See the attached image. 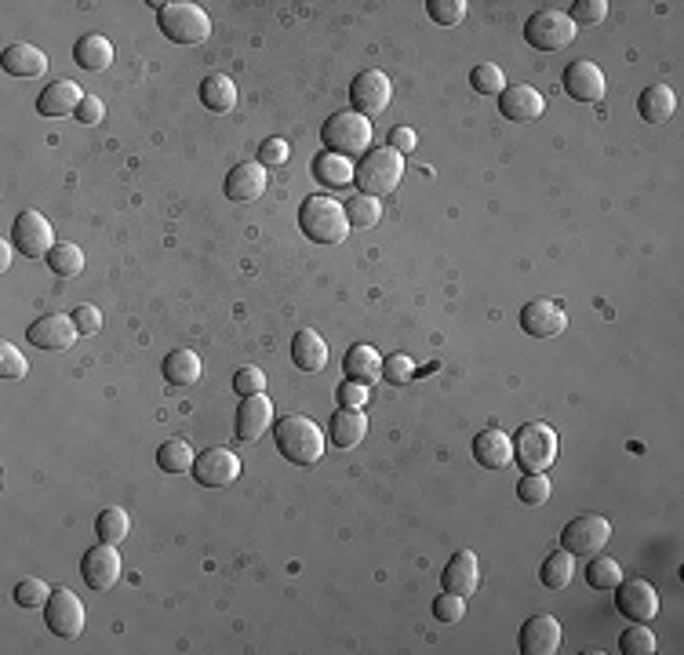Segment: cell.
<instances>
[{
  "label": "cell",
  "instance_id": "obj_1",
  "mask_svg": "<svg viewBox=\"0 0 684 655\" xmlns=\"http://www.w3.org/2000/svg\"><path fill=\"white\" fill-rule=\"evenodd\" d=\"M273 437H277V452L295 466H313L321 463L324 455V434L321 426L313 423L310 415H281L277 426H273Z\"/></svg>",
  "mask_w": 684,
  "mask_h": 655
},
{
  "label": "cell",
  "instance_id": "obj_2",
  "mask_svg": "<svg viewBox=\"0 0 684 655\" xmlns=\"http://www.w3.org/2000/svg\"><path fill=\"white\" fill-rule=\"evenodd\" d=\"M404 179V157L390 146H375L353 164V186L364 193V197H390Z\"/></svg>",
  "mask_w": 684,
  "mask_h": 655
},
{
  "label": "cell",
  "instance_id": "obj_3",
  "mask_svg": "<svg viewBox=\"0 0 684 655\" xmlns=\"http://www.w3.org/2000/svg\"><path fill=\"white\" fill-rule=\"evenodd\" d=\"M299 230L317 244H339L346 241L350 233V219H346V208H342L335 197H306L299 212Z\"/></svg>",
  "mask_w": 684,
  "mask_h": 655
},
{
  "label": "cell",
  "instance_id": "obj_4",
  "mask_svg": "<svg viewBox=\"0 0 684 655\" xmlns=\"http://www.w3.org/2000/svg\"><path fill=\"white\" fill-rule=\"evenodd\" d=\"M321 142H324V150L339 153L346 161H350V157H364V153L372 150V121L353 110H339L324 121Z\"/></svg>",
  "mask_w": 684,
  "mask_h": 655
},
{
  "label": "cell",
  "instance_id": "obj_5",
  "mask_svg": "<svg viewBox=\"0 0 684 655\" xmlns=\"http://www.w3.org/2000/svg\"><path fill=\"white\" fill-rule=\"evenodd\" d=\"M513 441V459L521 466V474H546L557 463V430L546 423H524Z\"/></svg>",
  "mask_w": 684,
  "mask_h": 655
},
{
  "label": "cell",
  "instance_id": "obj_6",
  "mask_svg": "<svg viewBox=\"0 0 684 655\" xmlns=\"http://www.w3.org/2000/svg\"><path fill=\"white\" fill-rule=\"evenodd\" d=\"M157 22L168 41L175 44H204L212 37V19L201 4H190V0H168V4H157Z\"/></svg>",
  "mask_w": 684,
  "mask_h": 655
},
{
  "label": "cell",
  "instance_id": "obj_7",
  "mask_svg": "<svg viewBox=\"0 0 684 655\" xmlns=\"http://www.w3.org/2000/svg\"><path fill=\"white\" fill-rule=\"evenodd\" d=\"M524 41L532 44L535 51H561L575 41V22L568 19V11L543 8L528 15L524 22Z\"/></svg>",
  "mask_w": 684,
  "mask_h": 655
},
{
  "label": "cell",
  "instance_id": "obj_8",
  "mask_svg": "<svg viewBox=\"0 0 684 655\" xmlns=\"http://www.w3.org/2000/svg\"><path fill=\"white\" fill-rule=\"evenodd\" d=\"M608 539H612V524H608V517L583 514L564 524L561 550H568L572 557H594V554H601Z\"/></svg>",
  "mask_w": 684,
  "mask_h": 655
},
{
  "label": "cell",
  "instance_id": "obj_9",
  "mask_svg": "<svg viewBox=\"0 0 684 655\" xmlns=\"http://www.w3.org/2000/svg\"><path fill=\"white\" fill-rule=\"evenodd\" d=\"M390 95H393V84L383 70H361L350 84L353 113H361V117H368V121L379 117V113L390 106Z\"/></svg>",
  "mask_w": 684,
  "mask_h": 655
},
{
  "label": "cell",
  "instance_id": "obj_10",
  "mask_svg": "<svg viewBox=\"0 0 684 655\" xmlns=\"http://www.w3.org/2000/svg\"><path fill=\"white\" fill-rule=\"evenodd\" d=\"M44 619H48L55 637H66V641L81 637V630H84L81 597L73 594V590H66V586H55V590H51V601L44 605Z\"/></svg>",
  "mask_w": 684,
  "mask_h": 655
},
{
  "label": "cell",
  "instance_id": "obj_11",
  "mask_svg": "<svg viewBox=\"0 0 684 655\" xmlns=\"http://www.w3.org/2000/svg\"><path fill=\"white\" fill-rule=\"evenodd\" d=\"M51 241H55V233H51V222L41 212H22L11 226V244L26 259H48L51 248H55Z\"/></svg>",
  "mask_w": 684,
  "mask_h": 655
},
{
  "label": "cell",
  "instance_id": "obj_12",
  "mask_svg": "<svg viewBox=\"0 0 684 655\" xmlns=\"http://www.w3.org/2000/svg\"><path fill=\"white\" fill-rule=\"evenodd\" d=\"M190 474L197 477L201 488H226V484H233L241 477V459L230 448H208V452H201L193 459Z\"/></svg>",
  "mask_w": 684,
  "mask_h": 655
},
{
  "label": "cell",
  "instance_id": "obj_13",
  "mask_svg": "<svg viewBox=\"0 0 684 655\" xmlns=\"http://www.w3.org/2000/svg\"><path fill=\"white\" fill-rule=\"evenodd\" d=\"M615 608L630 619V623H648L659 615V594H655L652 583L644 579H623L615 586Z\"/></svg>",
  "mask_w": 684,
  "mask_h": 655
},
{
  "label": "cell",
  "instance_id": "obj_14",
  "mask_svg": "<svg viewBox=\"0 0 684 655\" xmlns=\"http://www.w3.org/2000/svg\"><path fill=\"white\" fill-rule=\"evenodd\" d=\"M77 335H81V328L73 324V313H48V317H41V321H33L30 328H26V339H30L37 350H70L73 343H77Z\"/></svg>",
  "mask_w": 684,
  "mask_h": 655
},
{
  "label": "cell",
  "instance_id": "obj_15",
  "mask_svg": "<svg viewBox=\"0 0 684 655\" xmlns=\"http://www.w3.org/2000/svg\"><path fill=\"white\" fill-rule=\"evenodd\" d=\"M521 328L532 339H554L568 328V313L557 299H532L521 310Z\"/></svg>",
  "mask_w": 684,
  "mask_h": 655
},
{
  "label": "cell",
  "instance_id": "obj_16",
  "mask_svg": "<svg viewBox=\"0 0 684 655\" xmlns=\"http://www.w3.org/2000/svg\"><path fill=\"white\" fill-rule=\"evenodd\" d=\"M517 648L524 655H554L561 648V623L550 612H535L532 619H524Z\"/></svg>",
  "mask_w": 684,
  "mask_h": 655
},
{
  "label": "cell",
  "instance_id": "obj_17",
  "mask_svg": "<svg viewBox=\"0 0 684 655\" xmlns=\"http://www.w3.org/2000/svg\"><path fill=\"white\" fill-rule=\"evenodd\" d=\"M81 575H84V583H88L91 590H99V594L113 590L117 579H121V557H117V546H110V543L91 546L81 561Z\"/></svg>",
  "mask_w": 684,
  "mask_h": 655
},
{
  "label": "cell",
  "instance_id": "obj_18",
  "mask_svg": "<svg viewBox=\"0 0 684 655\" xmlns=\"http://www.w3.org/2000/svg\"><path fill=\"white\" fill-rule=\"evenodd\" d=\"M604 88H608V81H604V70L597 66V62L579 59V62H572V66L564 70V91H568L572 99H579V102H601L604 99Z\"/></svg>",
  "mask_w": 684,
  "mask_h": 655
},
{
  "label": "cell",
  "instance_id": "obj_19",
  "mask_svg": "<svg viewBox=\"0 0 684 655\" xmlns=\"http://www.w3.org/2000/svg\"><path fill=\"white\" fill-rule=\"evenodd\" d=\"M266 168H262L259 161H244V164H233L230 172H226V182H222V190H226V197L237 204H248L255 201V197H262L266 193Z\"/></svg>",
  "mask_w": 684,
  "mask_h": 655
},
{
  "label": "cell",
  "instance_id": "obj_20",
  "mask_svg": "<svg viewBox=\"0 0 684 655\" xmlns=\"http://www.w3.org/2000/svg\"><path fill=\"white\" fill-rule=\"evenodd\" d=\"M273 423V404L266 393H255V397H241V408H237V441L255 444Z\"/></svg>",
  "mask_w": 684,
  "mask_h": 655
},
{
  "label": "cell",
  "instance_id": "obj_21",
  "mask_svg": "<svg viewBox=\"0 0 684 655\" xmlns=\"http://www.w3.org/2000/svg\"><path fill=\"white\" fill-rule=\"evenodd\" d=\"M546 110V99L532 84H513L499 95V113L506 121H539Z\"/></svg>",
  "mask_w": 684,
  "mask_h": 655
},
{
  "label": "cell",
  "instance_id": "obj_22",
  "mask_svg": "<svg viewBox=\"0 0 684 655\" xmlns=\"http://www.w3.org/2000/svg\"><path fill=\"white\" fill-rule=\"evenodd\" d=\"M477 583H481V565H477V554H473V550H459L441 572V586L448 594L470 597L473 590H477Z\"/></svg>",
  "mask_w": 684,
  "mask_h": 655
},
{
  "label": "cell",
  "instance_id": "obj_23",
  "mask_svg": "<svg viewBox=\"0 0 684 655\" xmlns=\"http://www.w3.org/2000/svg\"><path fill=\"white\" fill-rule=\"evenodd\" d=\"M473 459L484 466V470H506L513 463V441L503 430H481L473 437Z\"/></svg>",
  "mask_w": 684,
  "mask_h": 655
},
{
  "label": "cell",
  "instance_id": "obj_24",
  "mask_svg": "<svg viewBox=\"0 0 684 655\" xmlns=\"http://www.w3.org/2000/svg\"><path fill=\"white\" fill-rule=\"evenodd\" d=\"M84 102V91L81 84L73 81H51L48 88L41 91V99H37V113L41 117H66V113H77V106Z\"/></svg>",
  "mask_w": 684,
  "mask_h": 655
},
{
  "label": "cell",
  "instance_id": "obj_25",
  "mask_svg": "<svg viewBox=\"0 0 684 655\" xmlns=\"http://www.w3.org/2000/svg\"><path fill=\"white\" fill-rule=\"evenodd\" d=\"M0 66H4V73H11V77H41L44 70H48V55H44L37 44H8L4 48V55H0Z\"/></svg>",
  "mask_w": 684,
  "mask_h": 655
},
{
  "label": "cell",
  "instance_id": "obj_26",
  "mask_svg": "<svg viewBox=\"0 0 684 655\" xmlns=\"http://www.w3.org/2000/svg\"><path fill=\"white\" fill-rule=\"evenodd\" d=\"M292 361L299 372H310V375L324 372L328 368V343L313 328H302L292 339Z\"/></svg>",
  "mask_w": 684,
  "mask_h": 655
},
{
  "label": "cell",
  "instance_id": "obj_27",
  "mask_svg": "<svg viewBox=\"0 0 684 655\" xmlns=\"http://www.w3.org/2000/svg\"><path fill=\"white\" fill-rule=\"evenodd\" d=\"M201 372H204V364L193 350H175L164 357V379H168V386H175V390H190V386H197L201 383Z\"/></svg>",
  "mask_w": 684,
  "mask_h": 655
},
{
  "label": "cell",
  "instance_id": "obj_28",
  "mask_svg": "<svg viewBox=\"0 0 684 655\" xmlns=\"http://www.w3.org/2000/svg\"><path fill=\"white\" fill-rule=\"evenodd\" d=\"M342 368H346V379H357V383L372 386L379 375H383V361H379V353H375V346L368 343H357L346 350V357H342Z\"/></svg>",
  "mask_w": 684,
  "mask_h": 655
},
{
  "label": "cell",
  "instance_id": "obj_29",
  "mask_svg": "<svg viewBox=\"0 0 684 655\" xmlns=\"http://www.w3.org/2000/svg\"><path fill=\"white\" fill-rule=\"evenodd\" d=\"M677 110V95L666 84H652V88L641 91L637 99V113H641L648 124H666Z\"/></svg>",
  "mask_w": 684,
  "mask_h": 655
},
{
  "label": "cell",
  "instance_id": "obj_30",
  "mask_svg": "<svg viewBox=\"0 0 684 655\" xmlns=\"http://www.w3.org/2000/svg\"><path fill=\"white\" fill-rule=\"evenodd\" d=\"M73 59H77V66H81V70L102 73L106 66H113L110 37H102V33H88V37H81V41H77V48H73Z\"/></svg>",
  "mask_w": 684,
  "mask_h": 655
},
{
  "label": "cell",
  "instance_id": "obj_31",
  "mask_svg": "<svg viewBox=\"0 0 684 655\" xmlns=\"http://www.w3.org/2000/svg\"><path fill=\"white\" fill-rule=\"evenodd\" d=\"M368 434V415L361 408H339L332 415V441L339 448H357Z\"/></svg>",
  "mask_w": 684,
  "mask_h": 655
},
{
  "label": "cell",
  "instance_id": "obj_32",
  "mask_svg": "<svg viewBox=\"0 0 684 655\" xmlns=\"http://www.w3.org/2000/svg\"><path fill=\"white\" fill-rule=\"evenodd\" d=\"M313 179L321 182V186H328V190H342V186L353 182V164L346 157H339V153L324 150L313 157Z\"/></svg>",
  "mask_w": 684,
  "mask_h": 655
},
{
  "label": "cell",
  "instance_id": "obj_33",
  "mask_svg": "<svg viewBox=\"0 0 684 655\" xmlns=\"http://www.w3.org/2000/svg\"><path fill=\"white\" fill-rule=\"evenodd\" d=\"M201 102L212 113H230L233 106H237V84H233L226 73H212V77H204V84H201Z\"/></svg>",
  "mask_w": 684,
  "mask_h": 655
},
{
  "label": "cell",
  "instance_id": "obj_34",
  "mask_svg": "<svg viewBox=\"0 0 684 655\" xmlns=\"http://www.w3.org/2000/svg\"><path fill=\"white\" fill-rule=\"evenodd\" d=\"M193 448L182 437H171V441H164L161 448H157V466H161L164 474H190L193 470Z\"/></svg>",
  "mask_w": 684,
  "mask_h": 655
},
{
  "label": "cell",
  "instance_id": "obj_35",
  "mask_svg": "<svg viewBox=\"0 0 684 655\" xmlns=\"http://www.w3.org/2000/svg\"><path fill=\"white\" fill-rule=\"evenodd\" d=\"M128 532H131V517H128V510H124V506H110V510H102L99 521H95V535H99V543L117 546V543H124V539H128Z\"/></svg>",
  "mask_w": 684,
  "mask_h": 655
},
{
  "label": "cell",
  "instance_id": "obj_36",
  "mask_svg": "<svg viewBox=\"0 0 684 655\" xmlns=\"http://www.w3.org/2000/svg\"><path fill=\"white\" fill-rule=\"evenodd\" d=\"M546 590H564V586L575 579V557L568 550H557L543 561V572H539Z\"/></svg>",
  "mask_w": 684,
  "mask_h": 655
},
{
  "label": "cell",
  "instance_id": "obj_37",
  "mask_svg": "<svg viewBox=\"0 0 684 655\" xmlns=\"http://www.w3.org/2000/svg\"><path fill=\"white\" fill-rule=\"evenodd\" d=\"M48 270L55 273V277H77V273L84 270V252L70 241L55 244L48 255Z\"/></svg>",
  "mask_w": 684,
  "mask_h": 655
},
{
  "label": "cell",
  "instance_id": "obj_38",
  "mask_svg": "<svg viewBox=\"0 0 684 655\" xmlns=\"http://www.w3.org/2000/svg\"><path fill=\"white\" fill-rule=\"evenodd\" d=\"M586 583L594 586V590H615V586L623 583V568L612 557L594 554V561L586 565Z\"/></svg>",
  "mask_w": 684,
  "mask_h": 655
},
{
  "label": "cell",
  "instance_id": "obj_39",
  "mask_svg": "<svg viewBox=\"0 0 684 655\" xmlns=\"http://www.w3.org/2000/svg\"><path fill=\"white\" fill-rule=\"evenodd\" d=\"M342 208H346V219H350V226H357V230H372L375 222L383 219V208H379V201H375V197H364V193L350 197V201L342 204Z\"/></svg>",
  "mask_w": 684,
  "mask_h": 655
},
{
  "label": "cell",
  "instance_id": "obj_40",
  "mask_svg": "<svg viewBox=\"0 0 684 655\" xmlns=\"http://www.w3.org/2000/svg\"><path fill=\"white\" fill-rule=\"evenodd\" d=\"M470 84H473V91H477V95H503V91H506L503 66H495V62H481V66H473Z\"/></svg>",
  "mask_w": 684,
  "mask_h": 655
},
{
  "label": "cell",
  "instance_id": "obj_41",
  "mask_svg": "<svg viewBox=\"0 0 684 655\" xmlns=\"http://www.w3.org/2000/svg\"><path fill=\"white\" fill-rule=\"evenodd\" d=\"M619 652L626 655H655V634L644 623H630L619 637Z\"/></svg>",
  "mask_w": 684,
  "mask_h": 655
},
{
  "label": "cell",
  "instance_id": "obj_42",
  "mask_svg": "<svg viewBox=\"0 0 684 655\" xmlns=\"http://www.w3.org/2000/svg\"><path fill=\"white\" fill-rule=\"evenodd\" d=\"M517 495H521V503H528V506H543V503H550L554 484H550L546 474H524L521 481H517Z\"/></svg>",
  "mask_w": 684,
  "mask_h": 655
},
{
  "label": "cell",
  "instance_id": "obj_43",
  "mask_svg": "<svg viewBox=\"0 0 684 655\" xmlns=\"http://www.w3.org/2000/svg\"><path fill=\"white\" fill-rule=\"evenodd\" d=\"M15 601H19L22 608H44L51 601V586L44 583V579H37V575L19 579V583H15Z\"/></svg>",
  "mask_w": 684,
  "mask_h": 655
},
{
  "label": "cell",
  "instance_id": "obj_44",
  "mask_svg": "<svg viewBox=\"0 0 684 655\" xmlns=\"http://www.w3.org/2000/svg\"><path fill=\"white\" fill-rule=\"evenodd\" d=\"M426 11L437 26H459L466 19V0H426Z\"/></svg>",
  "mask_w": 684,
  "mask_h": 655
},
{
  "label": "cell",
  "instance_id": "obj_45",
  "mask_svg": "<svg viewBox=\"0 0 684 655\" xmlns=\"http://www.w3.org/2000/svg\"><path fill=\"white\" fill-rule=\"evenodd\" d=\"M30 375V361L19 353V346L0 343V379H26Z\"/></svg>",
  "mask_w": 684,
  "mask_h": 655
},
{
  "label": "cell",
  "instance_id": "obj_46",
  "mask_svg": "<svg viewBox=\"0 0 684 655\" xmlns=\"http://www.w3.org/2000/svg\"><path fill=\"white\" fill-rule=\"evenodd\" d=\"M233 390L241 393V397H255V393H266V372L255 368V364H244L233 372Z\"/></svg>",
  "mask_w": 684,
  "mask_h": 655
},
{
  "label": "cell",
  "instance_id": "obj_47",
  "mask_svg": "<svg viewBox=\"0 0 684 655\" xmlns=\"http://www.w3.org/2000/svg\"><path fill=\"white\" fill-rule=\"evenodd\" d=\"M604 15H608V4H604V0H575L572 11H568V19H572L575 26H594V22H604Z\"/></svg>",
  "mask_w": 684,
  "mask_h": 655
},
{
  "label": "cell",
  "instance_id": "obj_48",
  "mask_svg": "<svg viewBox=\"0 0 684 655\" xmlns=\"http://www.w3.org/2000/svg\"><path fill=\"white\" fill-rule=\"evenodd\" d=\"M466 615V601L459 594H448L444 590L441 597H433V619H441V623H459Z\"/></svg>",
  "mask_w": 684,
  "mask_h": 655
},
{
  "label": "cell",
  "instance_id": "obj_49",
  "mask_svg": "<svg viewBox=\"0 0 684 655\" xmlns=\"http://www.w3.org/2000/svg\"><path fill=\"white\" fill-rule=\"evenodd\" d=\"M415 375V364H412V357L408 353H393V357H386L383 361V379L386 383H393V386H404L408 379Z\"/></svg>",
  "mask_w": 684,
  "mask_h": 655
},
{
  "label": "cell",
  "instance_id": "obj_50",
  "mask_svg": "<svg viewBox=\"0 0 684 655\" xmlns=\"http://www.w3.org/2000/svg\"><path fill=\"white\" fill-rule=\"evenodd\" d=\"M292 157V150H288V142L284 139H266L259 146V164L262 168H277V164H284Z\"/></svg>",
  "mask_w": 684,
  "mask_h": 655
},
{
  "label": "cell",
  "instance_id": "obj_51",
  "mask_svg": "<svg viewBox=\"0 0 684 655\" xmlns=\"http://www.w3.org/2000/svg\"><path fill=\"white\" fill-rule=\"evenodd\" d=\"M335 397H339V408H364V401H368V386L357 383V379H346V383L335 390Z\"/></svg>",
  "mask_w": 684,
  "mask_h": 655
},
{
  "label": "cell",
  "instance_id": "obj_52",
  "mask_svg": "<svg viewBox=\"0 0 684 655\" xmlns=\"http://www.w3.org/2000/svg\"><path fill=\"white\" fill-rule=\"evenodd\" d=\"M73 324L81 328V335H95V332L102 328V313H99V306L81 303L77 310H73Z\"/></svg>",
  "mask_w": 684,
  "mask_h": 655
},
{
  "label": "cell",
  "instance_id": "obj_53",
  "mask_svg": "<svg viewBox=\"0 0 684 655\" xmlns=\"http://www.w3.org/2000/svg\"><path fill=\"white\" fill-rule=\"evenodd\" d=\"M102 113H106V106H102L99 95H84V102L77 106V113H73V117H77L81 124H99Z\"/></svg>",
  "mask_w": 684,
  "mask_h": 655
},
{
  "label": "cell",
  "instance_id": "obj_54",
  "mask_svg": "<svg viewBox=\"0 0 684 655\" xmlns=\"http://www.w3.org/2000/svg\"><path fill=\"white\" fill-rule=\"evenodd\" d=\"M390 150H397L401 157H404V153H412L415 150V131L404 128V124H401V128H393L390 131Z\"/></svg>",
  "mask_w": 684,
  "mask_h": 655
},
{
  "label": "cell",
  "instance_id": "obj_55",
  "mask_svg": "<svg viewBox=\"0 0 684 655\" xmlns=\"http://www.w3.org/2000/svg\"><path fill=\"white\" fill-rule=\"evenodd\" d=\"M11 255H15V244H0V270H11Z\"/></svg>",
  "mask_w": 684,
  "mask_h": 655
}]
</instances>
